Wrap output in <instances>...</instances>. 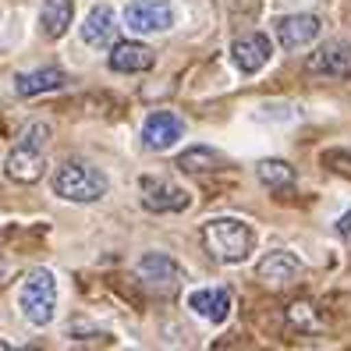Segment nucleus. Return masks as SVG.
Returning <instances> with one entry per match:
<instances>
[{"label": "nucleus", "instance_id": "obj_8", "mask_svg": "<svg viewBox=\"0 0 351 351\" xmlns=\"http://www.w3.org/2000/svg\"><path fill=\"white\" fill-rule=\"evenodd\" d=\"M43 171H47V156H43V146H36V142H18V146L8 153V160H4V174L11 178V181H18V184H32V181H39L43 178Z\"/></svg>", "mask_w": 351, "mask_h": 351}, {"label": "nucleus", "instance_id": "obj_18", "mask_svg": "<svg viewBox=\"0 0 351 351\" xmlns=\"http://www.w3.org/2000/svg\"><path fill=\"white\" fill-rule=\"evenodd\" d=\"M217 167H223V153H217L213 146H192L178 156V171L184 174H206Z\"/></svg>", "mask_w": 351, "mask_h": 351}, {"label": "nucleus", "instance_id": "obj_6", "mask_svg": "<svg viewBox=\"0 0 351 351\" xmlns=\"http://www.w3.org/2000/svg\"><path fill=\"white\" fill-rule=\"evenodd\" d=\"M125 25L132 32H142V36L167 32L174 25V4L171 0H128Z\"/></svg>", "mask_w": 351, "mask_h": 351}, {"label": "nucleus", "instance_id": "obj_16", "mask_svg": "<svg viewBox=\"0 0 351 351\" xmlns=\"http://www.w3.org/2000/svg\"><path fill=\"white\" fill-rule=\"evenodd\" d=\"M114 36H117V14L107 4L93 8L86 14V22H82V43L86 47H110Z\"/></svg>", "mask_w": 351, "mask_h": 351}, {"label": "nucleus", "instance_id": "obj_17", "mask_svg": "<svg viewBox=\"0 0 351 351\" xmlns=\"http://www.w3.org/2000/svg\"><path fill=\"white\" fill-rule=\"evenodd\" d=\"M75 22V4L71 0H43L39 4V32L47 39H60Z\"/></svg>", "mask_w": 351, "mask_h": 351}, {"label": "nucleus", "instance_id": "obj_20", "mask_svg": "<svg viewBox=\"0 0 351 351\" xmlns=\"http://www.w3.org/2000/svg\"><path fill=\"white\" fill-rule=\"evenodd\" d=\"M323 163H341V167H334L337 174H348L351 178V156L348 153H337V149H330V153H323Z\"/></svg>", "mask_w": 351, "mask_h": 351}, {"label": "nucleus", "instance_id": "obj_3", "mask_svg": "<svg viewBox=\"0 0 351 351\" xmlns=\"http://www.w3.org/2000/svg\"><path fill=\"white\" fill-rule=\"evenodd\" d=\"M18 308L32 326H50L57 316V280L50 270H29L18 287Z\"/></svg>", "mask_w": 351, "mask_h": 351}, {"label": "nucleus", "instance_id": "obj_9", "mask_svg": "<svg viewBox=\"0 0 351 351\" xmlns=\"http://www.w3.org/2000/svg\"><path fill=\"white\" fill-rule=\"evenodd\" d=\"M231 57H234L238 71L256 75V71H263L266 64H270V57H274V43H270V36H263V32L241 36V39H234Z\"/></svg>", "mask_w": 351, "mask_h": 351}, {"label": "nucleus", "instance_id": "obj_14", "mask_svg": "<svg viewBox=\"0 0 351 351\" xmlns=\"http://www.w3.org/2000/svg\"><path fill=\"white\" fill-rule=\"evenodd\" d=\"M302 274V259L287 249H277L270 256H263L259 266H256V277L263 284H291L295 277Z\"/></svg>", "mask_w": 351, "mask_h": 351}, {"label": "nucleus", "instance_id": "obj_10", "mask_svg": "<svg viewBox=\"0 0 351 351\" xmlns=\"http://www.w3.org/2000/svg\"><path fill=\"white\" fill-rule=\"evenodd\" d=\"M319 29H323V22L316 14H284L277 22V43L284 50H302L319 36Z\"/></svg>", "mask_w": 351, "mask_h": 351}, {"label": "nucleus", "instance_id": "obj_7", "mask_svg": "<svg viewBox=\"0 0 351 351\" xmlns=\"http://www.w3.org/2000/svg\"><path fill=\"white\" fill-rule=\"evenodd\" d=\"M305 68L313 75H323V78H351V43H344V39H330V43H323L319 50L308 53Z\"/></svg>", "mask_w": 351, "mask_h": 351}, {"label": "nucleus", "instance_id": "obj_12", "mask_svg": "<svg viewBox=\"0 0 351 351\" xmlns=\"http://www.w3.org/2000/svg\"><path fill=\"white\" fill-rule=\"evenodd\" d=\"M153 60H156V57H153L149 47L125 39V43H110L107 64H110V71H121V75H138V71H149Z\"/></svg>", "mask_w": 351, "mask_h": 351}, {"label": "nucleus", "instance_id": "obj_13", "mask_svg": "<svg viewBox=\"0 0 351 351\" xmlns=\"http://www.w3.org/2000/svg\"><path fill=\"white\" fill-rule=\"evenodd\" d=\"M68 86V71L60 68H39V71H22L14 75V93L22 99H32V96H43V93H57Z\"/></svg>", "mask_w": 351, "mask_h": 351}, {"label": "nucleus", "instance_id": "obj_19", "mask_svg": "<svg viewBox=\"0 0 351 351\" xmlns=\"http://www.w3.org/2000/svg\"><path fill=\"white\" fill-rule=\"evenodd\" d=\"M256 174H259V181L270 192H287L295 184V167L287 160H263L256 167Z\"/></svg>", "mask_w": 351, "mask_h": 351}, {"label": "nucleus", "instance_id": "obj_2", "mask_svg": "<svg viewBox=\"0 0 351 351\" xmlns=\"http://www.w3.org/2000/svg\"><path fill=\"white\" fill-rule=\"evenodd\" d=\"M50 189L64 202H99L103 195H107L110 181L99 167H93V163H86V160H68L53 171Z\"/></svg>", "mask_w": 351, "mask_h": 351}, {"label": "nucleus", "instance_id": "obj_4", "mask_svg": "<svg viewBox=\"0 0 351 351\" xmlns=\"http://www.w3.org/2000/svg\"><path fill=\"white\" fill-rule=\"evenodd\" d=\"M138 199L149 213H184L192 206L189 189H181V184H174L167 178H153V174L138 181Z\"/></svg>", "mask_w": 351, "mask_h": 351}, {"label": "nucleus", "instance_id": "obj_1", "mask_svg": "<svg viewBox=\"0 0 351 351\" xmlns=\"http://www.w3.org/2000/svg\"><path fill=\"white\" fill-rule=\"evenodd\" d=\"M202 245L217 263L238 266L256 252V231L241 217H217L202 223Z\"/></svg>", "mask_w": 351, "mask_h": 351}, {"label": "nucleus", "instance_id": "obj_15", "mask_svg": "<svg viewBox=\"0 0 351 351\" xmlns=\"http://www.w3.org/2000/svg\"><path fill=\"white\" fill-rule=\"evenodd\" d=\"M138 277L146 284H153V287H160V291H174V287L181 284V266L163 252H149L138 263Z\"/></svg>", "mask_w": 351, "mask_h": 351}, {"label": "nucleus", "instance_id": "obj_5", "mask_svg": "<svg viewBox=\"0 0 351 351\" xmlns=\"http://www.w3.org/2000/svg\"><path fill=\"white\" fill-rule=\"evenodd\" d=\"M181 138H184V121L174 110H153L142 121V132H138L142 149H149V153H167Z\"/></svg>", "mask_w": 351, "mask_h": 351}, {"label": "nucleus", "instance_id": "obj_21", "mask_svg": "<svg viewBox=\"0 0 351 351\" xmlns=\"http://www.w3.org/2000/svg\"><path fill=\"white\" fill-rule=\"evenodd\" d=\"M337 234H341V241H348V245H351V210H344V213H341V220H337Z\"/></svg>", "mask_w": 351, "mask_h": 351}, {"label": "nucleus", "instance_id": "obj_11", "mask_svg": "<svg viewBox=\"0 0 351 351\" xmlns=\"http://www.w3.org/2000/svg\"><path fill=\"white\" fill-rule=\"evenodd\" d=\"M189 308L206 323H223L231 316V291L227 287H199L189 295Z\"/></svg>", "mask_w": 351, "mask_h": 351}]
</instances>
